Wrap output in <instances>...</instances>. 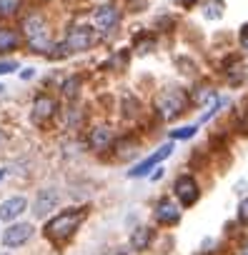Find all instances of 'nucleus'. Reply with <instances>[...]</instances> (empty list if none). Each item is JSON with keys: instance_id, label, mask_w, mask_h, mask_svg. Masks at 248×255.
I'll return each mask as SVG.
<instances>
[{"instance_id": "obj_21", "label": "nucleus", "mask_w": 248, "mask_h": 255, "mask_svg": "<svg viewBox=\"0 0 248 255\" xmlns=\"http://www.w3.org/2000/svg\"><path fill=\"white\" fill-rule=\"evenodd\" d=\"M196 130H198L196 125H186V128H178V130H173L171 138H173V140H188V138L196 135Z\"/></svg>"}, {"instance_id": "obj_3", "label": "nucleus", "mask_w": 248, "mask_h": 255, "mask_svg": "<svg viewBox=\"0 0 248 255\" xmlns=\"http://www.w3.org/2000/svg\"><path fill=\"white\" fill-rule=\"evenodd\" d=\"M23 30H25V38H28V45H30V50H35V53H45V55H50L53 53V43H50V38H48V28H45V20H43V15H28L25 20H23Z\"/></svg>"}, {"instance_id": "obj_13", "label": "nucleus", "mask_w": 248, "mask_h": 255, "mask_svg": "<svg viewBox=\"0 0 248 255\" xmlns=\"http://www.w3.org/2000/svg\"><path fill=\"white\" fill-rule=\"evenodd\" d=\"M93 20H95V28H98V30H110V28L118 25L120 13H118V8H113V5H100V8H95Z\"/></svg>"}, {"instance_id": "obj_17", "label": "nucleus", "mask_w": 248, "mask_h": 255, "mask_svg": "<svg viewBox=\"0 0 248 255\" xmlns=\"http://www.w3.org/2000/svg\"><path fill=\"white\" fill-rule=\"evenodd\" d=\"M216 98V90L213 88H196L193 93H191V103H196V105H203V103H208V100H213Z\"/></svg>"}, {"instance_id": "obj_5", "label": "nucleus", "mask_w": 248, "mask_h": 255, "mask_svg": "<svg viewBox=\"0 0 248 255\" xmlns=\"http://www.w3.org/2000/svg\"><path fill=\"white\" fill-rule=\"evenodd\" d=\"M173 150H176V145H173V143H166V145H161V148H158V150H153V153H151L146 160H141L136 168H131V170H128V175H131V178L148 175V173H151V170H153L158 163H163L166 158H171V155H173Z\"/></svg>"}, {"instance_id": "obj_10", "label": "nucleus", "mask_w": 248, "mask_h": 255, "mask_svg": "<svg viewBox=\"0 0 248 255\" xmlns=\"http://www.w3.org/2000/svg\"><path fill=\"white\" fill-rule=\"evenodd\" d=\"M93 43H95V35H93V30L85 28V25L73 28V30L68 33V38H65V48H68V50H88Z\"/></svg>"}, {"instance_id": "obj_23", "label": "nucleus", "mask_w": 248, "mask_h": 255, "mask_svg": "<svg viewBox=\"0 0 248 255\" xmlns=\"http://www.w3.org/2000/svg\"><path fill=\"white\" fill-rule=\"evenodd\" d=\"M18 5H20V0H0V15H13L15 10H18Z\"/></svg>"}, {"instance_id": "obj_16", "label": "nucleus", "mask_w": 248, "mask_h": 255, "mask_svg": "<svg viewBox=\"0 0 248 255\" xmlns=\"http://www.w3.org/2000/svg\"><path fill=\"white\" fill-rule=\"evenodd\" d=\"M113 145L118 148V150H115V153H118V158H126V155H133V153H136L138 140L131 135V138H120V140H118V143H113Z\"/></svg>"}, {"instance_id": "obj_20", "label": "nucleus", "mask_w": 248, "mask_h": 255, "mask_svg": "<svg viewBox=\"0 0 248 255\" xmlns=\"http://www.w3.org/2000/svg\"><path fill=\"white\" fill-rule=\"evenodd\" d=\"M123 115L126 118H136L138 115V100L133 95H123Z\"/></svg>"}, {"instance_id": "obj_1", "label": "nucleus", "mask_w": 248, "mask_h": 255, "mask_svg": "<svg viewBox=\"0 0 248 255\" xmlns=\"http://www.w3.org/2000/svg\"><path fill=\"white\" fill-rule=\"evenodd\" d=\"M85 215H88V208H73V210L58 213L53 220H48V225H45V238H48L50 243H55V245L65 243V240L80 228V223H83Z\"/></svg>"}, {"instance_id": "obj_22", "label": "nucleus", "mask_w": 248, "mask_h": 255, "mask_svg": "<svg viewBox=\"0 0 248 255\" xmlns=\"http://www.w3.org/2000/svg\"><path fill=\"white\" fill-rule=\"evenodd\" d=\"M80 118H83V115H80L78 108H68V110H65V125H68V128H78V125H80Z\"/></svg>"}, {"instance_id": "obj_15", "label": "nucleus", "mask_w": 248, "mask_h": 255, "mask_svg": "<svg viewBox=\"0 0 248 255\" xmlns=\"http://www.w3.org/2000/svg\"><path fill=\"white\" fill-rule=\"evenodd\" d=\"M18 43H20V38H18V33L13 28H0V53L15 50Z\"/></svg>"}, {"instance_id": "obj_25", "label": "nucleus", "mask_w": 248, "mask_h": 255, "mask_svg": "<svg viewBox=\"0 0 248 255\" xmlns=\"http://www.w3.org/2000/svg\"><path fill=\"white\" fill-rule=\"evenodd\" d=\"M238 223L248 225V198H243L241 205H238Z\"/></svg>"}, {"instance_id": "obj_12", "label": "nucleus", "mask_w": 248, "mask_h": 255, "mask_svg": "<svg viewBox=\"0 0 248 255\" xmlns=\"http://www.w3.org/2000/svg\"><path fill=\"white\" fill-rule=\"evenodd\" d=\"M25 208H28V200H25L23 195L8 198V200L0 203V220L10 223V220H15L18 215H23V213H25Z\"/></svg>"}, {"instance_id": "obj_29", "label": "nucleus", "mask_w": 248, "mask_h": 255, "mask_svg": "<svg viewBox=\"0 0 248 255\" xmlns=\"http://www.w3.org/2000/svg\"><path fill=\"white\" fill-rule=\"evenodd\" d=\"M103 255H126L123 250H113V253H103Z\"/></svg>"}, {"instance_id": "obj_2", "label": "nucleus", "mask_w": 248, "mask_h": 255, "mask_svg": "<svg viewBox=\"0 0 248 255\" xmlns=\"http://www.w3.org/2000/svg\"><path fill=\"white\" fill-rule=\"evenodd\" d=\"M188 103H191V95L186 90H181V88H166L156 98V113L163 120H176L178 115L186 113Z\"/></svg>"}, {"instance_id": "obj_4", "label": "nucleus", "mask_w": 248, "mask_h": 255, "mask_svg": "<svg viewBox=\"0 0 248 255\" xmlns=\"http://www.w3.org/2000/svg\"><path fill=\"white\" fill-rule=\"evenodd\" d=\"M173 193H176V198L181 200L183 208L196 205L198 198H201V188H198V183H196L193 175H181V178H176V183H173Z\"/></svg>"}, {"instance_id": "obj_11", "label": "nucleus", "mask_w": 248, "mask_h": 255, "mask_svg": "<svg viewBox=\"0 0 248 255\" xmlns=\"http://www.w3.org/2000/svg\"><path fill=\"white\" fill-rule=\"evenodd\" d=\"M88 145L90 150H105V148H113V128L110 125H95L93 130L88 133Z\"/></svg>"}, {"instance_id": "obj_7", "label": "nucleus", "mask_w": 248, "mask_h": 255, "mask_svg": "<svg viewBox=\"0 0 248 255\" xmlns=\"http://www.w3.org/2000/svg\"><path fill=\"white\" fill-rule=\"evenodd\" d=\"M58 110V103L50 98V95H38L33 100V110H30V118L35 125H45Z\"/></svg>"}, {"instance_id": "obj_8", "label": "nucleus", "mask_w": 248, "mask_h": 255, "mask_svg": "<svg viewBox=\"0 0 248 255\" xmlns=\"http://www.w3.org/2000/svg\"><path fill=\"white\" fill-rule=\"evenodd\" d=\"M33 238V225L30 223H13L5 233H3V245L5 248H20Z\"/></svg>"}, {"instance_id": "obj_28", "label": "nucleus", "mask_w": 248, "mask_h": 255, "mask_svg": "<svg viewBox=\"0 0 248 255\" xmlns=\"http://www.w3.org/2000/svg\"><path fill=\"white\" fill-rule=\"evenodd\" d=\"M176 3H178V5H183V8H188V5H193V3H196V0H176Z\"/></svg>"}, {"instance_id": "obj_14", "label": "nucleus", "mask_w": 248, "mask_h": 255, "mask_svg": "<svg viewBox=\"0 0 248 255\" xmlns=\"http://www.w3.org/2000/svg\"><path fill=\"white\" fill-rule=\"evenodd\" d=\"M153 238H156V228H151V225H138V228L133 230V235H131V248H133V250H146V248H151Z\"/></svg>"}, {"instance_id": "obj_30", "label": "nucleus", "mask_w": 248, "mask_h": 255, "mask_svg": "<svg viewBox=\"0 0 248 255\" xmlns=\"http://www.w3.org/2000/svg\"><path fill=\"white\" fill-rule=\"evenodd\" d=\"M5 173H8L5 168H0V180H3V178H5Z\"/></svg>"}, {"instance_id": "obj_9", "label": "nucleus", "mask_w": 248, "mask_h": 255, "mask_svg": "<svg viewBox=\"0 0 248 255\" xmlns=\"http://www.w3.org/2000/svg\"><path fill=\"white\" fill-rule=\"evenodd\" d=\"M153 218H156V223H158V225H166V228H171V225H178V223H181V208H178L173 200L163 198V200L156 205V210H153Z\"/></svg>"}, {"instance_id": "obj_27", "label": "nucleus", "mask_w": 248, "mask_h": 255, "mask_svg": "<svg viewBox=\"0 0 248 255\" xmlns=\"http://www.w3.org/2000/svg\"><path fill=\"white\" fill-rule=\"evenodd\" d=\"M238 38H241V48H246V50H248V23L241 28V35H238Z\"/></svg>"}, {"instance_id": "obj_24", "label": "nucleus", "mask_w": 248, "mask_h": 255, "mask_svg": "<svg viewBox=\"0 0 248 255\" xmlns=\"http://www.w3.org/2000/svg\"><path fill=\"white\" fill-rule=\"evenodd\" d=\"M136 48H138V53L143 55V53H151L153 48H156V40L153 38H143V40H138L136 43Z\"/></svg>"}, {"instance_id": "obj_18", "label": "nucleus", "mask_w": 248, "mask_h": 255, "mask_svg": "<svg viewBox=\"0 0 248 255\" xmlns=\"http://www.w3.org/2000/svg\"><path fill=\"white\" fill-rule=\"evenodd\" d=\"M78 93H80V78H78V75H70V78L63 83V95H65L68 100H73V98H78Z\"/></svg>"}, {"instance_id": "obj_31", "label": "nucleus", "mask_w": 248, "mask_h": 255, "mask_svg": "<svg viewBox=\"0 0 248 255\" xmlns=\"http://www.w3.org/2000/svg\"><path fill=\"white\" fill-rule=\"evenodd\" d=\"M243 255H248V250H243Z\"/></svg>"}, {"instance_id": "obj_19", "label": "nucleus", "mask_w": 248, "mask_h": 255, "mask_svg": "<svg viewBox=\"0 0 248 255\" xmlns=\"http://www.w3.org/2000/svg\"><path fill=\"white\" fill-rule=\"evenodd\" d=\"M208 20H216L223 15V0H206V8H203Z\"/></svg>"}, {"instance_id": "obj_6", "label": "nucleus", "mask_w": 248, "mask_h": 255, "mask_svg": "<svg viewBox=\"0 0 248 255\" xmlns=\"http://www.w3.org/2000/svg\"><path fill=\"white\" fill-rule=\"evenodd\" d=\"M60 203V193L58 188H43L38 195H35V203H33V215L35 218H45L48 213H53Z\"/></svg>"}, {"instance_id": "obj_26", "label": "nucleus", "mask_w": 248, "mask_h": 255, "mask_svg": "<svg viewBox=\"0 0 248 255\" xmlns=\"http://www.w3.org/2000/svg\"><path fill=\"white\" fill-rule=\"evenodd\" d=\"M15 68H18L15 60H3V63H0V75H8V73H13Z\"/></svg>"}, {"instance_id": "obj_32", "label": "nucleus", "mask_w": 248, "mask_h": 255, "mask_svg": "<svg viewBox=\"0 0 248 255\" xmlns=\"http://www.w3.org/2000/svg\"><path fill=\"white\" fill-rule=\"evenodd\" d=\"M0 93H3V85H0Z\"/></svg>"}]
</instances>
